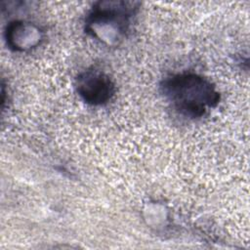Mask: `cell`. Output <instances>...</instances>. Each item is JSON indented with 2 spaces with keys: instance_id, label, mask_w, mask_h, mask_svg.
Returning a JSON list of instances; mask_svg holds the SVG:
<instances>
[{
  "instance_id": "2",
  "label": "cell",
  "mask_w": 250,
  "mask_h": 250,
  "mask_svg": "<svg viewBox=\"0 0 250 250\" xmlns=\"http://www.w3.org/2000/svg\"><path fill=\"white\" fill-rule=\"evenodd\" d=\"M77 91L91 104H103L110 100L114 86L107 75L97 70H87L77 79Z\"/></svg>"
},
{
  "instance_id": "1",
  "label": "cell",
  "mask_w": 250,
  "mask_h": 250,
  "mask_svg": "<svg viewBox=\"0 0 250 250\" xmlns=\"http://www.w3.org/2000/svg\"><path fill=\"white\" fill-rule=\"evenodd\" d=\"M164 96L183 115L202 116L208 107L219 102V94L212 84L202 76L193 73L176 74L164 80Z\"/></svg>"
}]
</instances>
